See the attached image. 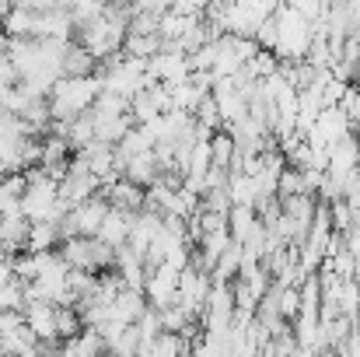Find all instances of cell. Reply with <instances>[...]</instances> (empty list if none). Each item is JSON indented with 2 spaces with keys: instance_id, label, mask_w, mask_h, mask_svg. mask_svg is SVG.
I'll return each instance as SVG.
<instances>
[{
  "instance_id": "cell-22",
  "label": "cell",
  "mask_w": 360,
  "mask_h": 357,
  "mask_svg": "<svg viewBox=\"0 0 360 357\" xmlns=\"http://www.w3.org/2000/svg\"><path fill=\"white\" fill-rule=\"evenodd\" d=\"M60 228L56 221H32V235H28V252H46V249H60Z\"/></svg>"
},
{
  "instance_id": "cell-35",
  "label": "cell",
  "mask_w": 360,
  "mask_h": 357,
  "mask_svg": "<svg viewBox=\"0 0 360 357\" xmlns=\"http://www.w3.org/2000/svg\"><path fill=\"white\" fill-rule=\"evenodd\" d=\"M217 4H228V7H231V4H235V0H217Z\"/></svg>"
},
{
  "instance_id": "cell-27",
  "label": "cell",
  "mask_w": 360,
  "mask_h": 357,
  "mask_svg": "<svg viewBox=\"0 0 360 357\" xmlns=\"http://www.w3.org/2000/svg\"><path fill=\"white\" fill-rule=\"evenodd\" d=\"M280 196H294V193H315L311 189V182H308V175L301 172V168H294V165H283V172H280V189H276Z\"/></svg>"
},
{
  "instance_id": "cell-15",
  "label": "cell",
  "mask_w": 360,
  "mask_h": 357,
  "mask_svg": "<svg viewBox=\"0 0 360 357\" xmlns=\"http://www.w3.org/2000/svg\"><path fill=\"white\" fill-rule=\"evenodd\" d=\"M60 252L70 266H81V270H98V259H95V235H74L60 242Z\"/></svg>"
},
{
  "instance_id": "cell-5",
  "label": "cell",
  "mask_w": 360,
  "mask_h": 357,
  "mask_svg": "<svg viewBox=\"0 0 360 357\" xmlns=\"http://www.w3.org/2000/svg\"><path fill=\"white\" fill-rule=\"evenodd\" d=\"M102 189V179L74 154L70 158V168H67V175L60 179V196L67 200V203H81V200H88V196H95Z\"/></svg>"
},
{
  "instance_id": "cell-18",
  "label": "cell",
  "mask_w": 360,
  "mask_h": 357,
  "mask_svg": "<svg viewBox=\"0 0 360 357\" xmlns=\"http://www.w3.org/2000/svg\"><path fill=\"white\" fill-rule=\"evenodd\" d=\"M28 186V172H4L0 175V211H21V193Z\"/></svg>"
},
{
  "instance_id": "cell-10",
  "label": "cell",
  "mask_w": 360,
  "mask_h": 357,
  "mask_svg": "<svg viewBox=\"0 0 360 357\" xmlns=\"http://www.w3.org/2000/svg\"><path fill=\"white\" fill-rule=\"evenodd\" d=\"M28 235H32V218L25 211L4 214V221H0V242H4V249L11 256H18V252L28 249Z\"/></svg>"
},
{
  "instance_id": "cell-24",
  "label": "cell",
  "mask_w": 360,
  "mask_h": 357,
  "mask_svg": "<svg viewBox=\"0 0 360 357\" xmlns=\"http://www.w3.org/2000/svg\"><path fill=\"white\" fill-rule=\"evenodd\" d=\"M63 137L74 144V151L88 147V144L95 140V116H91V109H88V113H81V116L67 119V133H63Z\"/></svg>"
},
{
  "instance_id": "cell-13",
  "label": "cell",
  "mask_w": 360,
  "mask_h": 357,
  "mask_svg": "<svg viewBox=\"0 0 360 357\" xmlns=\"http://www.w3.org/2000/svg\"><path fill=\"white\" fill-rule=\"evenodd\" d=\"M122 175L129 179V182H136V186H150V182H158L161 179V161H158V151L150 147V151H140V154H133V158H126V168H122Z\"/></svg>"
},
{
  "instance_id": "cell-31",
  "label": "cell",
  "mask_w": 360,
  "mask_h": 357,
  "mask_svg": "<svg viewBox=\"0 0 360 357\" xmlns=\"http://www.w3.org/2000/svg\"><path fill=\"white\" fill-rule=\"evenodd\" d=\"M255 42H259L262 49H276V14H269V18L259 25V32H255Z\"/></svg>"
},
{
  "instance_id": "cell-19",
  "label": "cell",
  "mask_w": 360,
  "mask_h": 357,
  "mask_svg": "<svg viewBox=\"0 0 360 357\" xmlns=\"http://www.w3.org/2000/svg\"><path fill=\"white\" fill-rule=\"evenodd\" d=\"M165 49V39L161 32H126V42H122V53L126 56H140V60H150L154 53Z\"/></svg>"
},
{
  "instance_id": "cell-6",
  "label": "cell",
  "mask_w": 360,
  "mask_h": 357,
  "mask_svg": "<svg viewBox=\"0 0 360 357\" xmlns=\"http://www.w3.org/2000/svg\"><path fill=\"white\" fill-rule=\"evenodd\" d=\"M354 126H350V116H347V109L343 106H326L319 116H315V126H311V133H308V140L315 144V147H322V151H329L343 133H350Z\"/></svg>"
},
{
  "instance_id": "cell-20",
  "label": "cell",
  "mask_w": 360,
  "mask_h": 357,
  "mask_svg": "<svg viewBox=\"0 0 360 357\" xmlns=\"http://www.w3.org/2000/svg\"><path fill=\"white\" fill-rule=\"evenodd\" d=\"M241 263H245V245H241L238 238H231V245L221 252V259H217V266H214V280H235L241 273Z\"/></svg>"
},
{
  "instance_id": "cell-26",
  "label": "cell",
  "mask_w": 360,
  "mask_h": 357,
  "mask_svg": "<svg viewBox=\"0 0 360 357\" xmlns=\"http://www.w3.org/2000/svg\"><path fill=\"white\" fill-rule=\"evenodd\" d=\"M35 18H39V11H32V7H11V14L4 18V32L7 35H35Z\"/></svg>"
},
{
  "instance_id": "cell-7",
  "label": "cell",
  "mask_w": 360,
  "mask_h": 357,
  "mask_svg": "<svg viewBox=\"0 0 360 357\" xmlns=\"http://www.w3.org/2000/svg\"><path fill=\"white\" fill-rule=\"evenodd\" d=\"M326 172H333L343 186L350 182L354 172H360V137H357V130L343 133V137L329 147V165H326Z\"/></svg>"
},
{
  "instance_id": "cell-32",
  "label": "cell",
  "mask_w": 360,
  "mask_h": 357,
  "mask_svg": "<svg viewBox=\"0 0 360 357\" xmlns=\"http://www.w3.org/2000/svg\"><path fill=\"white\" fill-rule=\"evenodd\" d=\"M207 7H210V0H172V11L189 14V18H203Z\"/></svg>"
},
{
  "instance_id": "cell-11",
  "label": "cell",
  "mask_w": 360,
  "mask_h": 357,
  "mask_svg": "<svg viewBox=\"0 0 360 357\" xmlns=\"http://www.w3.org/2000/svg\"><path fill=\"white\" fill-rule=\"evenodd\" d=\"M102 193L109 196V203L112 207H122V211H143V203H147V189L143 186H136V182H129L126 175L120 179H112V182H102Z\"/></svg>"
},
{
  "instance_id": "cell-1",
  "label": "cell",
  "mask_w": 360,
  "mask_h": 357,
  "mask_svg": "<svg viewBox=\"0 0 360 357\" xmlns=\"http://www.w3.org/2000/svg\"><path fill=\"white\" fill-rule=\"evenodd\" d=\"M273 14H276V49L273 53L280 60H304L311 49V39H315V25L287 0L276 4Z\"/></svg>"
},
{
  "instance_id": "cell-8",
  "label": "cell",
  "mask_w": 360,
  "mask_h": 357,
  "mask_svg": "<svg viewBox=\"0 0 360 357\" xmlns=\"http://www.w3.org/2000/svg\"><path fill=\"white\" fill-rule=\"evenodd\" d=\"M109 211H112V203H109V196L98 189L95 196H88V200H81V203L70 207V221H74L77 235H98V228H102V221H105Z\"/></svg>"
},
{
  "instance_id": "cell-29",
  "label": "cell",
  "mask_w": 360,
  "mask_h": 357,
  "mask_svg": "<svg viewBox=\"0 0 360 357\" xmlns=\"http://www.w3.org/2000/svg\"><path fill=\"white\" fill-rule=\"evenodd\" d=\"M129 32H161V14L158 11H136V18L129 21Z\"/></svg>"
},
{
  "instance_id": "cell-36",
  "label": "cell",
  "mask_w": 360,
  "mask_h": 357,
  "mask_svg": "<svg viewBox=\"0 0 360 357\" xmlns=\"http://www.w3.org/2000/svg\"><path fill=\"white\" fill-rule=\"evenodd\" d=\"M357 137H360V133H357Z\"/></svg>"
},
{
  "instance_id": "cell-33",
  "label": "cell",
  "mask_w": 360,
  "mask_h": 357,
  "mask_svg": "<svg viewBox=\"0 0 360 357\" xmlns=\"http://www.w3.org/2000/svg\"><path fill=\"white\" fill-rule=\"evenodd\" d=\"M140 11H158V14H165V11H172V0H133Z\"/></svg>"
},
{
  "instance_id": "cell-25",
  "label": "cell",
  "mask_w": 360,
  "mask_h": 357,
  "mask_svg": "<svg viewBox=\"0 0 360 357\" xmlns=\"http://www.w3.org/2000/svg\"><path fill=\"white\" fill-rule=\"evenodd\" d=\"M158 357H172V354H193V340L186 333H175V330H161L158 340H154V351Z\"/></svg>"
},
{
  "instance_id": "cell-30",
  "label": "cell",
  "mask_w": 360,
  "mask_h": 357,
  "mask_svg": "<svg viewBox=\"0 0 360 357\" xmlns=\"http://www.w3.org/2000/svg\"><path fill=\"white\" fill-rule=\"evenodd\" d=\"M290 7H297L308 21H322L326 11H329V0H287Z\"/></svg>"
},
{
  "instance_id": "cell-2",
  "label": "cell",
  "mask_w": 360,
  "mask_h": 357,
  "mask_svg": "<svg viewBox=\"0 0 360 357\" xmlns=\"http://www.w3.org/2000/svg\"><path fill=\"white\" fill-rule=\"evenodd\" d=\"M102 77L91 74V77H60L49 92V106H53V119H74L81 113H88L102 92Z\"/></svg>"
},
{
  "instance_id": "cell-9",
  "label": "cell",
  "mask_w": 360,
  "mask_h": 357,
  "mask_svg": "<svg viewBox=\"0 0 360 357\" xmlns=\"http://www.w3.org/2000/svg\"><path fill=\"white\" fill-rule=\"evenodd\" d=\"M179 266H172V263H161V266H154L150 270V277H147V301L154 305V308H165V305H172L175 298H179Z\"/></svg>"
},
{
  "instance_id": "cell-12",
  "label": "cell",
  "mask_w": 360,
  "mask_h": 357,
  "mask_svg": "<svg viewBox=\"0 0 360 357\" xmlns=\"http://www.w3.org/2000/svg\"><path fill=\"white\" fill-rule=\"evenodd\" d=\"M60 70H63V77H91V74L98 70V56H95L84 42L70 39L67 49H63V63H60Z\"/></svg>"
},
{
  "instance_id": "cell-28",
  "label": "cell",
  "mask_w": 360,
  "mask_h": 357,
  "mask_svg": "<svg viewBox=\"0 0 360 357\" xmlns=\"http://www.w3.org/2000/svg\"><path fill=\"white\" fill-rule=\"evenodd\" d=\"M81 330H84V319H81L77 305H56V333H60L63 340H70V337H77Z\"/></svg>"
},
{
  "instance_id": "cell-16",
  "label": "cell",
  "mask_w": 360,
  "mask_h": 357,
  "mask_svg": "<svg viewBox=\"0 0 360 357\" xmlns=\"http://www.w3.org/2000/svg\"><path fill=\"white\" fill-rule=\"evenodd\" d=\"M129 232H133V211H122V207H112L98 228V238H105L109 245L122 249L129 242Z\"/></svg>"
},
{
  "instance_id": "cell-23",
  "label": "cell",
  "mask_w": 360,
  "mask_h": 357,
  "mask_svg": "<svg viewBox=\"0 0 360 357\" xmlns=\"http://www.w3.org/2000/svg\"><path fill=\"white\" fill-rule=\"evenodd\" d=\"M259 225H262V218H259V211H255V207H231V214H228L231 238H238V242H245V238L259 228Z\"/></svg>"
},
{
  "instance_id": "cell-17",
  "label": "cell",
  "mask_w": 360,
  "mask_h": 357,
  "mask_svg": "<svg viewBox=\"0 0 360 357\" xmlns=\"http://www.w3.org/2000/svg\"><path fill=\"white\" fill-rule=\"evenodd\" d=\"M168 92H172V109H182V113H196V106L210 95V88L200 84L196 77H189L182 84H168Z\"/></svg>"
},
{
  "instance_id": "cell-34",
  "label": "cell",
  "mask_w": 360,
  "mask_h": 357,
  "mask_svg": "<svg viewBox=\"0 0 360 357\" xmlns=\"http://www.w3.org/2000/svg\"><path fill=\"white\" fill-rule=\"evenodd\" d=\"M354 326L360 330V305H357V312H354Z\"/></svg>"
},
{
  "instance_id": "cell-4",
  "label": "cell",
  "mask_w": 360,
  "mask_h": 357,
  "mask_svg": "<svg viewBox=\"0 0 360 357\" xmlns=\"http://www.w3.org/2000/svg\"><path fill=\"white\" fill-rule=\"evenodd\" d=\"M147 74L161 84H182L193 77V56L182 49H161L147 60Z\"/></svg>"
},
{
  "instance_id": "cell-21",
  "label": "cell",
  "mask_w": 360,
  "mask_h": 357,
  "mask_svg": "<svg viewBox=\"0 0 360 357\" xmlns=\"http://www.w3.org/2000/svg\"><path fill=\"white\" fill-rule=\"evenodd\" d=\"M231 207H255L259 200V182L248 172H231Z\"/></svg>"
},
{
  "instance_id": "cell-3",
  "label": "cell",
  "mask_w": 360,
  "mask_h": 357,
  "mask_svg": "<svg viewBox=\"0 0 360 357\" xmlns=\"http://www.w3.org/2000/svg\"><path fill=\"white\" fill-rule=\"evenodd\" d=\"M276 11V0H235L224 11V32H235L245 39H255L259 25Z\"/></svg>"
},
{
  "instance_id": "cell-14",
  "label": "cell",
  "mask_w": 360,
  "mask_h": 357,
  "mask_svg": "<svg viewBox=\"0 0 360 357\" xmlns=\"http://www.w3.org/2000/svg\"><path fill=\"white\" fill-rule=\"evenodd\" d=\"M147 308H150V301H147V291H140V287H122L116 301L109 305L112 319H120V322H136Z\"/></svg>"
}]
</instances>
